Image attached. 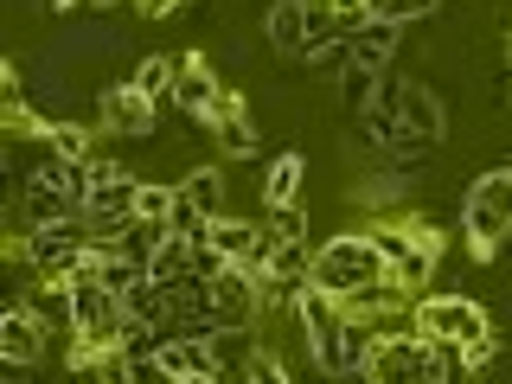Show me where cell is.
Segmentation results:
<instances>
[{"mask_svg":"<svg viewBox=\"0 0 512 384\" xmlns=\"http://www.w3.org/2000/svg\"><path fill=\"white\" fill-rule=\"evenodd\" d=\"M295 320H301V333H308V346H314V365L327 378H352L359 372V359H352V346H346V327H352V314H346V301L340 295H327V288H295Z\"/></svg>","mask_w":512,"mask_h":384,"instance_id":"7a4b0ae2","label":"cell"},{"mask_svg":"<svg viewBox=\"0 0 512 384\" xmlns=\"http://www.w3.org/2000/svg\"><path fill=\"white\" fill-rule=\"evenodd\" d=\"M205 128L218 135V148L231 154V160L256 154V122H250V109H244V96H237V90H218V103L205 109Z\"/></svg>","mask_w":512,"mask_h":384,"instance_id":"7c38bea8","label":"cell"},{"mask_svg":"<svg viewBox=\"0 0 512 384\" xmlns=\"http://www.w3.org/2000/svg\"><path fill=\"white\" fill-rule=\"evenodd\" d=\"M154 359H160V372H173L180 384H199V378H224V365H218V352H212V333H180V340H160L154 346Z\"/></svg>","mask_w":512,"mask_h":384,"instance_id":"30bf717a","label":"cell"},{"mask_svg":"<svg viewBox=\"0 0 512 384\" xmlns=\"http://www.w3.org/2000/svg\"><path fill=\"white\" fill-rule=\"evenodd\" d=\"M45 346H52V327H45L32 308H13L7 320H0V359L7 365H32Z\"/></svg>","mask_w":512,"mask_h":384,"instance_id":"9a60e30c","label":"cell"},{"mask_svg":"<svg viewBox=\"0 0 512 384\" xmlns=\"http://www.w3.org/2000/svg\"><path fill=\"white\" fill-rule=\"evenodd\" d=\"M493 352H500V340H493V333H487V340H468V346H461V372H487Z\"/></svg>","mask_w":512,"mask_h":384,"instance_id":"d6a6232c","label":"cell"},{"mask_svg":"<svg viewBox=\"0 0 512 384\" xmlns=\"http://www.w3.org/2000/svg\"><path fill=\"white\" fill-rule=\"evenodd\" d=\"M506 103H512V90H506Z\"/></svg>","mask_w":512,"mask_h":384,"instance_id":"f35d334b","label":"cell"},{"mask_svg":"<svg viewBox=\"0 0 512 384\" xmlns=\"http://www.w3.org/2000/svg\"><path fill=\"white\" fill-rule=\"evenodd\" d=\"M103 128H109V135H148V128H154V103L135 84L103 90Z\"/></svg>","mask_w":512,"mask_h":384,"instance_id":"2e32d148","label":"cell"},{"mask_svg":"<svg viewBox=\"0 0 512 384\" xmlns=\"http://www.w3.org/2000/svg\"><path fill=\"white\" fill-rule=\"evenodd\" d=\"M461 237H468L474 263H493V250L512 237V167H493L468 186V205H461Z\"/></svg>","mask_w":512,"mask_h":384,"instance_id":"277c9868","label":"cell"},{"mask_svg":"<svg viewBox=\"0 0 512 384\" xmlns=\"http://www.w3.org/2000/svg\"><path fill=\"white\" fill-rule=\"evenodd\" d=\"M224 218V173L218 167H192L180 180V212H173V231H192V224Z\"/></svg>","mask_w":512,"mask_h":384,"instance_id":"8fae6325","label":"cell"},{"mask_svg":"<svg viewBox=\"0 0 512 384\" xmlns=\"http://www.w3.org/2000/svg\"><path fill=\"white\" fill-rule=\"evenodd\" d=\"M20 308H32L45 327H77V314H71V282H39V288L20 301Z\"/></svg>","mask_w":512,"mask_h":384,"instance_id":"cb8c5ba5","label":"cell"},{"mask_svg":"<svg viewBox=\"0 0 512 384\" xmlns=\"http://www.w3.org/2000/svg\"><path fill=\"white\" fill-rule=\"evenodd\" d=\"M122 314L135 320V327H167V320H173V288L154 282V276H141V282L122 295Z\"/></svg>","mask_w":512,"mask_h":384,"instance_id":"d6986e66","label":"cell"},{"mask_svg":"<svg viewBox=\"0 0 512 384\" xmlns=\"http://www.w3.org/2000/svg\"><path fill=\"white\" fill-rule=\"evenodd\" d=\"M128 84L148 96V103H160V96H173V84H180V64H173V58H141Z\"/></svg>","mask_w":512,"mask_h":384,"instance_id":"4316f807","label":"cell"},{"mask_svg":"<svg viewBox=\"0 0 512 384\" xmlns=\"http://www.w3.org/2000/svg\"><path fill=\"white\" fill-rule=\"evenodd\" d=\"M7 384H13V378H7Z\"/></svg>","mask_w":512,"mask_h":384,"instance_id":"ab89813d","label":"cell"},{"mask_svg":"<svg viewBox=\"0 0 512 384\" xmlns=\"http://www.w3.org/2000/svg\"><path fill=\"white\" fill-rule=\"evenodd\" d=\"M90 7H116V0H90Z\"/></svg>","mask_w":512,"mask_h":384,"instance_id":"8d00e7d4","label":"cell"},{"mask_svg":"<svg viewBox=\"0 0 512 384\" xmlns=\"http://www.w3.org/2000/svg\"><path fill=\"white\" fill-rule=\"evenodd\" d=\"M167 288H173V320H180V327H205V333L218 327V301H212V282L205 276H180Z\"/></svg>","mask_w":512,"mask_h":384,"instance_id":"ac0fdd59","label":"cell"},{"mask_svg":"<svg viewBox=\"0 0 512 384\" xmlns=\"http://www.w3.org/2000/svg\"><path fill=\"white\" fill-rule=\"evenodd\" d=\"M384 263H391V282H404L410 295H429V282H436V256H442V231L423 218H384L372 224Z\"/></svg>","mask_w":512,"mask_h":384,"instance_id":"3957f363","label":"cell"},{"mask_svg":"<svg viewBox=\"0 0 512 384\" xmlns=\"http://www.w3.org/2000/svg\"><path fill=\"white\" fill-rule=\"evenodd\" d=\"M301 186H308V160L301 154H276L263 173V199L269 205H301Z\"/></svg>","mask_w":512,"mask_h":384,"instance_id":"7402d4cb","label":"cell"},{"mask_svg":"<svg viewBox=\"0 0 512 384\" xmlns=\"http://www.w3.org/2000/svg\"><path fill=\"white\" fill-rule=\"evenodd\" d=\"M352 45V58L359 64H372V71H384L397 52V26H384V20H359V39H346Z\"/></svg>","mask_w":512,"mask_h":384,"instance_id":"d4e9b609","label":"cell"},{"mask_svg":"<svg viewBox=\"0 0 512 384\" xmlns=\"http://www.w3.org/2000/svg\"><path fill=\"white\" fill-rule=\"evenodd\" d=\"M397 128H404V141H442L448 135V116H442V103H436V90L429 84H404V103H397Z\"/></svg>","mask_w":512,"mask_h":384,"instance_id":"5bb4252c","label":"cell"},{"mask_svg":"<svg viewBox=\"0 0 512 384\" xmlns=\"http://www.w3.org/2000/svg\"><path fill=\"white\" fill-rule=\"evenodd\" d=\"M269 212H276L269 231H276L282 244H308V212H301V205H269Z\"/></svg>","mask_w":512,"mask_h":384,"instance_id":"1f68e13d","label":"cell"},{"mask_svg":"<svg viewBox=\"0 0 512 384\" xmlns=\"http://www.w3.org/2000/svg\"><path fill=\"white\" fill-rule=\"evenodd\" d=\"M378 90H384V71H372V64H359V58H352L346 71H340V96H346V109H352V116H365V109L378 103Z\"/></svg>","mask_w":512,"mask_h":384,"instance_id":"484cf974","label":"cell"},{"mask_svg":"<svg viewBox=\"0 0 512 384\" xmlns=\"http://www.w3.org/2000/svg\"><path fill=\"white\" fill-rule=\"evenodd\" d=\"M45 141H52V160H64V167H90V160H96V135L84 122H52Z\"/></svg>","mask_w":512,"mask_h":384,"instance_id":"603a6c76","label":"cell"},{"mask_svg":"<svg viewBox=\"0 0 512 384\" xmlns=\"http://www.w3.org/2000/svg\"><path fill=\"white\" fill-rule=\"evenodd\" d=\"M410 333L423 340H442V346H468V340H487L493 320L474 295H416L410 308Z\"/></svg>","mask_w":512,"mask_h":384,"instance_id":"52a82bcc","label":"cell"},{"mask_svg":"<svg viewBox=\"0 0 512 384\" xmlns=\"http://www.w3.org/2000/svg\"><path fill=\"white\" fill-rule=\"evenodd\" d=\"M173 103H180L186 116H199V122H205V109L218 103V77H212V64H205V52H186V58H180V84H173Z\"/></svg>","mask_w":512,"mask_h":384,"instance_id":"e0dca14e","label":"cell"},{"mask_svg":"<svg viewBox=\"0 0 512 384\" xmlns=\"http://www.w3.org/2000/svg\"><path fill=\"white\" fill-rule=\"evenodd\" d=\"M333 20H365V0H320Z\"/></svg>","mask_w":512,"mask_h":384,"instance_id":"e575fe53","label":"cell"},{"mask_svg":"<svg viewBox=\"0 0 512 384\" xmlns=\"http://www.w3.org/2000/svg\"><path fill=\"white\" fill-rule=\"evenodd\" d=\"M429 7H436V0H365V20H384V26H410V20H423Z\"/></svg>","mask_w":512,"mask_h":384,"instance_id":"f546056e","label":"cell"},{"mask_svg":"<svg viewBox=\"0 0 512 384\" xmlns=\"http://www.w3.org/2000/svg\"><path fill=\"white\" fill-rule=\"evenodd\" d=\"M135 7H141V20H167V13H180L186 0H135Z\"/></svg>","mask_w":512,"mask_h":384,"instance_id":"836d02e7","label":"cell"},{"mask_svg":"<svg viewBox=\"0 0 512 384\" xmlns=\"http://www.w3.org/2000/svg\"><path fill=\"white\" fill-rule=\"evenodd\" d=\"M244 384H295V378H288V365H282L269 346H250V359H244Z\"/></svg>","mask_w":512,"mask_h":384,"instance_id":"4dcf8cb0","label":"cell"},{"mask_svg":"<svg viewBox=\"0 0 512 384\" xmlns=\"http://www.w3.org/2000/svg\"><path fill=\"white\" fill-rule=\"evenodd\" d=\"M0 128H7V135L13 141H32V135H52V122H45V116H32V109H26V96H7V109H0Z\"/></svg>","mask_w":512,"mask_h":384,"instance_id":"f1b7e54d","label":"cell"},{"mask_svg":"<svg viewBox=\"0 0 512 384\" xmlns=\"http://www.w3.org/2000/svg\"><path fill=\"white\" fill-rule=\"evenodd\" d=\"M506 64H512V39H506Z\"/></svg>","mask_w":512,"mask_h":384,"instance_id":"74e56055","label":"cell"},{"mask_svg":"<svg viewBox=\"0 0 512 384\" xmlns=\"http://www.w3.org/2000/svg\"><path fill=\"white\" fill-rule=\"evenodd\" d=\"M90 269H96V282H103L109 295H128V288L148 276V263H141L135 250H116V244H109V250H96V256H90Z\"/></svg>","mask_w":512,"mask_h":384,"instance_id":"44dd1931","label":"cell"},{"mask_svg":"<svg viewBox=\"0 0 512 384\" xmlns=\"http://www.w3.org/2000/svg\"><path fill=\"white\" fill-rule=\"evenodd\" d=\"M173 212H180V186H135V218L141 224H173Z\"/></svg>","mask_w":512,"mask_h":384,"instance_id":"83f0119b","label":"cell"},{"mask_svg":"<svg viewBox=\"0 0 512 384\" xmlns=\"http://www.w3.org/2000/svg\"><path fill=\"white\" fill-rule=\"evenodd\" d=\"M391 276V263H384V250H378V237L372 231H340V237H327V244L314 250V288H327V295H359V288H372Z\"/></svg>","mask_w":512,"mask_h":384,"instance_id":"6da1fadb","label":"cell"},{"mask_svg":"<svg viewBox=\"0 0 512 384\" xmlns=\"http://www.w3.org/2000/svg\"><path fill=\"white\" fill-rule=\"evenodd\" d=\"M96 256V237H90V224L84 218H71V224H39V231H26V269L39 282H71L77 269H84Z\"/></svg>","mask_w":512,"mask_h":384,"instance_id":"8992f818","label":"cell"},{"mask_svg":"<svg viewBox=\"0 0 512 384\" xmlns=\"http://www.w3.org/2000/svg\"><path fill=\"white\" fill-rule=\"evenodd\" d=\"M20 212H26V231L84 218V199H77V167H64V160L32 167V180H26V192H20Z\"/></svg>","mask_w":512,"mask_h":384,"instance_id":"ba28073f","label":"cell"},{"mask_svg":"<svg viewBox=\"0 0 512 384\" xmlns=\"http://www.w3.org/2000/svg\"><path fill=\"white\" fill-rule=\"evenodd\" d=\"M365 384H448V346L423 333H384L365 359Z\"/></svg>","mask_w":512,"mask_h":384,"instance_id":"5b68a950","label":"cell"},{"mask_svg":"<svg viewBox=\"0 0 512 384\" xmlns=\"http://www.w3.org/2000/svg\"><path fill=\"white\" fill-rule=\"evenodd\" d=\"M212 301H218V327L244 333L250 320H256V308H269V288H263V276H256V269L231 263V269L212 282Z\"/></svg>","mask_w":512,"mask_h":384,"instance_id":"9c48e42d","label":"cell"},{"mask_svg":"<svg viewBox=\"0 0 512 384\" xmlns=\"http://www.w3.org/2000/svg\"><path fill=\"white\" fill-rule=\"evenodd\" d=\"M269 45H276L282 58L314 52V7L308 0H276V7H269Z\"/></svg>","mask_w":512,"mask_h":384,"instance_id":"4fadbf2b","label":"cell"},{"mask_svg":"<svg viewBox=\"0 0 512 384\" xmlns=\"http://www.w3.org/2000/svg\"><path fill=\"white\" fill-rule=\"evenodd\" d=\"M0 96H20V64H0Z\"/></svg>","mask_w":512,"mask_h":384,"instance_id":"d590c367","label":"cell"},{"mask_svg":"<svg viewBox=\"0 0 512 384\" xmlns=\"http://www.w3.org/2000/svg\"><path fill=\"white\" fill-rule=\"evenodd\" d=\"M148 276L154 282H180V276H192V244H186V231H160L154 237V250H148Z\"/></svg>","mask_w":512,"mask_h":384,"instance_id":"ffe728a7","label":"cell"}]
</instances>
